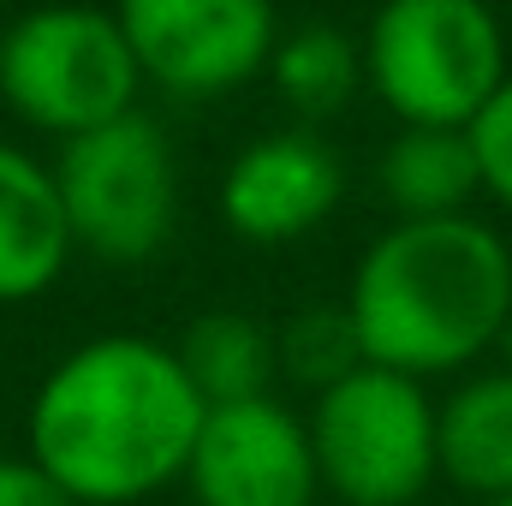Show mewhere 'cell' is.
<instances>
[{
    "instance_id": "obj_1",
    "label": "cell",
    "mask_w": 512,
    "mask_h": 506,
    "mask_svg": "<svg viewBox=\"0 0 512 506\" xmlns=\"http://www.w3.org/2000/svg\"><path fill=\"white\" fill-rule=\"evenodd\" d=\"M209 405L173 346L102 334L72 346L30 399L24 459L78 506H137L185 477Z\"/></svg>"
},
{
    "instance_id": "obj_2",
    "label": "cell",
    "mask_w": 512,
    "mask_h": 506,
    "mask_svg": "<svg viewBox=\"0 0 512 506\" xmlns=\"http://www.w3.org/2000/svg\"><path fill=\"white\" fill-rule=\"evenodd\" d=\"M364 364L435 381L465 376L512 334V245L483 215L393 221L346 286Z\"/></svg>"
},
{
    "instance_id": "obj_3",
    "label": "cell",
    "mask_w": 512,
    "mask_h": 506,
    "mask_svg": "<svg viewBox=\"0 0 512 506\" xmlns=\"http://www.w3.org/2000/svg\"><path fill=\"white\" fill-rule=\"evenodd\" d=\"M512 78L489 0H382L364 30V84L399 126L465 131Z\"/></svg>"
},
{
    "instance_id": "obj_4",
    "label": "cell",
    "mask_w": 512,
    "mask_h": 506,
    "mask_svg": "<svg viewBox=\"0 0 512 506\" xmlns=\"http://www.w3.org/2000/svg\"><path fill=\"white\" fill-rule=\"evenodd\" d=\"M143 72L114 6L48 0L0 30V102L60 143L137 108Z\"/></svg>"
},
{
    "instance_id": "obj_5",
    "label": "cell",
    "mask_w": 512,
    "mask_h": 506,
    "mask_svg": "<svg viewBox=\"0 0 512 506\" xmlns=\"http://www.w3.org/2000/svg\"><path fill=\"white\" fill-rule=\"evenodd\" d=\"M304 423L322 489L340 506H417L441 477L435 399L417 376L358 364L316 393Z\"/></svg>"
},
{
    "instance_id": "obj_6",
    "label": "cell",
    "mask_w": 512,
    "mask_h": 506,
    "mask_svg": "<svg viewBox=\"0 0 512 506\" xmlns=\"http://www.w3.org/2000/svg\"><path fill=\"white\" fill-rule=\"evenodd\" d=\"M60 203L78 251L108 268H137L173 239L179 221V155L161 120L131 108L108 126L60 143Z\"/></svg>"
},
{
    "instance_id": "obj_7",
    "label": "cell",
    "mask_w": 512,
    "mask_h": 506,
    "mask_svg": "<svg viewBox=\"0 0 512 506\" xmlns=\"http://www.w3.org/2000/svg\"><path fill=\"white\" fill-rule=\"evenodd\" d=\"M143 84L209 102L245 90L280 48L274 0H114Z\"/></svg>"
},
{
    "instance_id": "obj_8",
    "label": "cell",
    "mask_w": 512,
    "mask_h": 506,
    "mask_svg": "<svg viewBox=\"0 0 512 506\" xmlns=\"http://www.w3.org/2000/svg\"><path fill=\"white\" fill-rule=\"evenodd\" d=\"M185 489L197 506H316L322 471L310 423L274 393L209 405L185 465Z\"/></svg>"
},
{
    "instance_id": "obj_9",
    "label": "cell",
    "mask_w": 512,
    "mask_h": 506,
    "mask_svg": "<svg viewBox=\"0 0 512 506\" xmlns=\"http://www.w3.org/2000/svg\"><path fill=\"white\" fill-rule=\"evenodd\" d=\"M346 197V161L316 131H268L221 173V221L251 245H292L316 233Z\"/></svg>"
},
{
    "instance_id": "obj_10",
    "label": "cell",
    "mask_w": 512,
    "mask_h": 506,
    "mask_svg": "<svg viewBox=\"0 0 512 506\" xmlns=\"http://www.w3.org/2000/svg\"><path fill=\"white\" fill-rule=\"evenodd\" d=\"M78 251L54 161L0 137V304H30L60 286Z\"/></svg>"
},
{
    "instance_id": "obj_11",
    "label": "cell",
    "mask_w": 512,
    "mask_h": 506,
    "mask_svg": "<svg viewBox=\"0 0 512 506\" xmlns=\"http://www.w3.org/2000/svg\"><path fill=\"white\" fill-rule=\"evenodd\" d=\"M441 477L477 501L512 495V370H471L435 399Z\"/></svg>"
},
{
    "instance_id": "obj_12",
    "label": "cell",
    "mask_w": 512,
    "mask_h": 506,
    "mask_svg": "<svg viewBox=\"0 0 512 506\" xmlns=\"http://www.w3.org/2000/svg\"><path fill=\"white\" fill-rule=\"evenodd\" d=\"M393 221H441V215H471L483 197V173L471 155V137L447 126H399L376 167Z\"/></svg>"
},
{
    "instance_id": "obj_13",
    "label": "cell",
    "mask_w": 512,
    "mask_h": 506,
    "mask_svg": "<svg viewBox=\"0 0 512 506\" xmlns=\"http://www.w3.org/2000/svg\"><path fill=\"white\" fill-rule=\"evenodd\" d=\"M179 364L191 387L203 393V405H239L262 399L280 370V346L274 328L256 322L251 310H203L185 334H179Z\"/></svg>"
},
{
    "instance_id": "obj_14",
    "label": "cell",
    "mask_w": 512,
    "mask_h": 506,
    "mask_svg": "<svg viewBox=\"0 0 512 506\" xmlns=\"http://www.w3.org/2000/svg\"><path fill=\"white\" fill-rule=\"evenodd\" d=\"M268 78L298 120H328L364 90V42H352L334 24H298L280 36Z\"/></svg>"
},
{
    "instance_id": "obj_15",
    "label": "cell",
    "mask_w": 512,
    "mask_h": 506,
    "mask_svg": "<svg viewBox=\"0 0 512 506\" xmlns=\"http://www.w3.org/2000/svg\"><path fill=\"white\" fill-rule=\"evenodd\" d=\"M274 346H280V370L292 381H304V387H316V393L364 364V346H358V328H352L346 304H304L274 334Z\"/></svg>"
},
{
    "instance_id": "obj_16",
    "label": "cell",
    "mask_w": 512,
    "mask_h": 506,
    "mask_svg": "<svg viewBox=\"0 0 512 506\" xmlns=\"http://www.w3.org/2000/svg\"><path fill=\"white\" fill-rule=\"evenodd\" d=\"M477 173H483V197H495L501 209H512V78L489 96V108L465 126Z\"/></svg>"
},
{
    "instance_id": "obj_17",
    "label": "cell",
    "mask_w": 512,
    "mask_h": 506,
    "mask_svg": "<svg viewBox=\"0 0 512 506\" xmlns=\"http://www.w3.org/2000/svg\"><path fill=\"white\" fill-rule=\"evenodd\" d=\"M0 506H78L60 483H48L30 459H0Z\"/></svg>"
},
{
    "instance_id": "obj_18",
    "label": "cell",
    "mask_w": 512,
    "mask_h": 506,
    "mask_svg": "<svg viewBox=\"0 0 512 506\" xmlns=\"http://www.w3.org/2000/svg\"><path fill=\"white\" fill-rule=\"evenodd\" d=\"M483 506H512V495H501V501H483Z\"/></svg>"
},
{
    "instance_id": "obj_19",
    "label": "cell",
    "mask_w": 512,
    "mask_h": 506,
    "mask_svg": "<svg viewBox=\"0 0 512 506\" xmlns=\"http://www.w3.org/2000/svg\"><path fill=\"white\" fill-rule=\"evenodd\" d=\"M0 30H6V24H0Z\"/></svg>"
}]
</instances>
